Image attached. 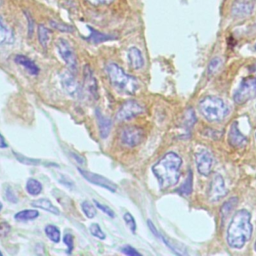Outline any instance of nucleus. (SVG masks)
Listing matches in <instances>:
<instances>
[{"mask_svg": "<svg viewBox=\"0 0 256 256\" xmlns=\"http://www.w3.org/2000/svg\"><path fill=\"white\" fill-rule=\"evenodd\" d=\"M94 204H95V206L98 208V209H100L102 212H104L106 215H108L110 218H114L115 217V213H114V211L110 208V207H108V206H106V205H103V204H101V203H99L98 201H96V200H94Z\"/></svg>", "mask_w": 256, "mask_h": 256, "instance_id": "obj_35", "label": "nucleus"}, {"mask_svg": "<svg viewBox=\"0 0 256 256\" xmlns=\"http://www.w3.org/2000/svg\"><path fill=\"white\" fill-rule=\"evenodd\" d=\"M121 252L124 253L125 255H128V256H141V254L135 249L133 248L132 246L130 245H125L121 248Z\"/></svg>", "mask_w": 256, "mask_h": 256, "instance_id": "obj_38", "label": "nucleus"}, {"mask_svg": "<svg viewBox=\"0 0 256 256\" xmlns=\"http://www.w3.org/2000/svg\"><path fill=\"white\" fill-rule=\"evenodd\" d=\"M25 189L28 194H30L32 196H37L42 192L43 187H42V184L38 180H36L34 178H30L26 182Z\"/></svg>", "mask_w": 256, "mask_h": 256, "instance_id": "obj_23", "label": "nucleus"}, {"mask_svg": "<svg viewBox=\"0 0 256 256\" xmlns=\"http://www.w3.org/2000/svg\"><path fill=\"white\" fill-rule=\"evenodd\" d=\"M192 176H193V175H192V171L189 170L188 176H187L185 182H184L183 185L177 190L179 194L184 195V196H188V195L191 193V191H192V181H193V177H192Z\"/></svg>", "mask_w": 256, "mask_h": 256, "instance_id": "obj_27", "label": "nucleus"}, {"mask_svg": "<svg viewBox=\"0 0 256 256\" xmlns=\"http://www.w3.org/2000/svg\"><path fill=\"white\" fill-rule=\"evenodd\" d=\"M59 181H60L62 184H64L65 186H67V187H71V188H72V187L74 186L73 181H72L69 177H67V176H65V175H63V174H60Z\"/></svg>", "mask_w": 256, "mask_h": 256, "instance_id": "obj_40", "label": "nucleus"}, {"mask_svg": "<svg viewBox=\"0 0 256 256\" xmlns=\"http://www.w3.org/2000/svg\"><path fill=\"white\" fill-rule=\"evenodd\" d=\"M195 163L198 172L203 176H209L214 166V157L206 149H200L195 153Z\"/></svg>", "mask_w": 256, "mask_h": 256, "instance_id": "obj_9", "label": "nucleus"}, {"mask_svg": "<svg viewBox=\"0 0 256 256\" xmlns=\"http://www.w3.org/2000/svg\"><path fill=\"white\" fill-rule=\"evenodd\" d=\"M11 230L10 225L6 221H0V237L6 236Z\"/></svg>", "mask_w": 256, "mask_h": 256, "instance_id": "obj_39", "label": "nucleus"}, {"mask_svg": "<svg viewBox=\"0 0 256 256\" xmlns=\"http://www.w3.org/2000/svg\"><path fill=\"white\" fill-rule=\"evenodd\" d=\"M123 220H124L125 224L127 225V227L130 229V231L132 233H135L136 232V221H135L134 217L129 212H126L123 215Z\"/></svg>", "mask_w": 256, "mask_h": 256, "instance_id": "obj_32", "label": "nucleus"}, {"mask_svg": "<svg viewBox=\"0 0 256 256\" xmlns=\"http://www.w3.org/2000/svg\"><path fill=\"white\" fill-rule=\"evenodd\" d=\"M0 256H2V252L1 251H0Z\"/></svg>", "mask_w": 256, "mask_h": 256, "instance_id": "obj_46", "label": "nucleus"}, {"mask_svg": "<svg viewBox=\"0 0 256 256\" xmlns=\"http://www.w3.org/2000/svg\"><path fill=\"white\" fill-rule=\"evenodd\" d=\"M96 119H97V124H98V128H99L100 137L102 139L107 138L109 133H110L111 127H112V121L110 120V118L103 115L101 113V111H99V109L96 110Z\"/></svg>", "mask_w": 256, "mask_h": 256, "instance_id": "obj_17", "label": "nucleus"}, {"mask_svg": "<svg viewBox=\"0 0 256 256\" xmlns=\"http://www.w3.org/2000/svg\"><path fill=\"white\" fill-rule=\"evenodd\" d=\"M37 37L41 46L43 48H47L50 40V30L46 26L39 24L37 27Z\"/></svg>", "mask_w": 256, "mask_h": 256, "instance_id": "obj_22", "label": "nucleus"}, {"mask_svg": "<svg viewBox=\"0 0 256 256\" xmlns=\"http://www.w3.org/2000/svg\"><path fill=\"white\" fill-rule=\"evenodd\" d=\"M129 65L132 69L139 70L144 66V57L142 52L137 47H130L127 51Z\"/></svg>", "mask_w": 256, "mask_h": 256, "instance_id": "obj_16", "label": "nucleus"}, {"mask_svg": "<svg viewBox=\"0 0 256 256\" xmlns=\"http://www.w3.org/2000/svg\"><path fill=\"white\" fill-rule=\"evenodd\" d=\"M5 197L9 202H12V203H17L18 202V197L16 196L14 190L10 186H7L5 188Z\"/></svg>", "mask_w": 256, "mask_h": 256, "instance_id": "obj_37", "label": "nucleus"}, {"mask_svg": "<svg viewBox=\"0 0 256 256\" xmlns=\"http://www.w3.org/2000/svg\"><path fill=\"white\" fill-rule=\"evenodd\" d=\"M254 249H255V251H256V242H255V245H254Z\"/></svg>", "mask_w": 256, "mask_h": 256, "instance_id": "obj_45", "label": "nucleus"}, {"mask_svg": "<svg viewBox=\"0 0 256 256\" xmlns=\"http://www.w3.org/2000/svg\"><path fill=\"white\" fill-rule=\"evenodd\" d=\"M13 41L12 32L8 28V26L4 23L2 18L0 17V45L3 43H10Z\"/></svg>", "mask_w": 256, "mask_h": 256, "instance_id": "obj_25", "label": "nucleus"}, {"mask_svg": "<svg viewBox=\"0 0 256 256\" xmlns=\"http://www.w3.org/2000/svg\"><path fill=\"white\" fill-rule=\"evenodd\" d=\"M254 10V3L251 0H235L231 6V14L235 18L250 16Z\"/></svg>", "mask_w": 256, "mask_h": 256, "instance_id": "obj_12", "label": "nucleus"}, {"mask_svg": "<svg viewBox=\"0 0 256 256\" xmlns=\"http://www.w3.org/2000/svg\"><path fill=\"white\" fill-rule=\"evenodd\" d=\"M105 72L111 85L121 93L133 95L140 87L137 78L126 73L117 63H108L105 66Z\"/></svg>", "mask_w": 256, "mask_h": 256, "instance_id": "obj_3", "label": "nucleus"}, {"mask_svg": "<svg viewBox=\"0 0 256 256\" xmlns=\"http://www.w3.org/2000/svg\"><path fill=\"white\" fill-rule=\"evenodd\" d=\"M81 209L87 218H94L97 214L96 207L87 200L81 202Z\"/></svg>", "mask_w": 256, "mask_h": 256, "instance_id": "obj_28", "label": "nucleus"}, {"mask_svg": "<svg viewBox=\"0 0 256 256\" xmlns=\"http://www.w3.org/2000/svg\"><path fill=\"white\" fill-rule=\"evenodd\" d=\"M50 25H51L54 29H56V30H58V31H60V32H71V31H73V28H72L70 25L62 24V23L56 22V21H54V20H50Z\"/></svg>", "mask_w": 256, "mask_h": 256, "instance_id": "obj_33", "label": "nucleus"}, {"mask_svg": "<svg viewBox=\"0 0 256 256\" xmlns=\"http://www.w3.org/2000/svg\"><path fill=\"white\" fill-rule=\"evenodd\" d=\"M144 111L143 107L137 102L136 100L130 99L125 101L121 107L119 108L115 118L118 121H128L140 114H142Z\"/></svg>", "mask_w": 256, "mask_h": 256, "instance_id": "obj_8", "label": "nucleus"}, {"mask_svg": "<svg viewBox=\"0 0 256 256\" xmlns=\"http://www.w3.org/2000/svg\"><path fill=\"white\" fill-rule=\"evenodd\" d=\"M24 14H25V17L27 19V23H28V37L31 38L33 36V33H34V28H35V24H34V20L33 18L31 17L30 13L27 12V11H24Z\"/></svg>", "mask_w": 256, "mask_h": 256, "instance_id": "obj_36", "label": "nucleus"}, {"mask_svg": "<svg viewBox=\"0 0 256 256\" xmlns=\"http://www.w3.org/2000/svg\"><path fill=\"white\" fill-rule=\"evenodd\" d=\"M7 147H8V144L4 139V137L2 136V134L0 133V148H7Z\"/></svg>", "mask_w": 256, "mask_h": 256, "instance_id": "obj_43", "label": "nucleus"}, {"mask_svg": "<svg viewBox=\"0 0 256 256\" xmlns=\"http://www.w3.org/2000/svg\"><path fill=\"white\" fill-rule=\"evenodd\" d=\"M63 241L67 246V252L69 254H71L73 249H74V237H73V235L71 233H66L63 237Z\"/></svg>", "mask_w": 256, "mask_h": 256, "instance_id": "obj_34", "label": "nucleus"}, {"mask_svg": "<svg viewBox=\"0 0 256 256\" xmlns=\"http://www.w3.org/2000/svg\"><path fill=\"white\" fill-rule=\"evenodd\" d=\"M253 231L251 214L245 210H238L227 228L226 240L230 247L235 249L242 248L251 238Z\"/></svg>", "mask_w": 256, "mask_h": 256, "instance_id": "obj_2", "label": "nucleus"}, {"mask_svg": "<svg viewBox=\"0 0 256 256\" xmlns=\"http://www.w3.org/2000/svg\"><path fill=\"white\" fill-rule=\"evenodd\" d=\"M14 61L18 65H21L22 67H24L28 71V73L31 75H38L40 71L38 65L33 60L26 57L25 55H20V54L16 55L14 58Z\"/></svg>", "mask_w": 256, "mask_h": 256, "instance_id": "obj_18", "label": "nucleus"}, {"mask_svg": "<svg viewBox=\"0 0 256 256\" xmlns=\"http://www.w3.org/2000/svg\"><path fill=\"white\" fill-rule=\"evenodd\" d=\"M2 208H3V205H2V203H1V202H0V211H1V210H2Z\"/></svg>", "mask_w": 256, "mask_h": 256, "instance_id": "obj_44", "label": "nucleus"}, {"mask_svg": "<svg viewBox=\"0 0 256 256\" xmlns=\"http://www.w3.org/2000/svg\"><path fill=\"white\" fill-rule=\"evenodd\" d=\"M38 216H39V212L36 209H25L17 212L14 215V219L19 222H26V221L34 220L38 218Z\"/></svg>", "mask_w": 256, "mask_h": 256, "instance_id": "obj_21", "label": "nucleus"}, {"mask_svg": "<svg viewBox=\"0 0 256 256\" xmlns=\"http://www.w3.org/2000/svg\"><path fill=\"white\" fill-rule=\"evenodd\" d=\"M14 155L15 157L17 158V160L21 163H24L26 165H40V164H43V162L39 159H33V158H28L26 156H23L21 154H18L16 152H14Z\"/></svg>", "mask_w": 256, "mask_h": 256, "instance_id": "obj_31", "label": "nucleus"}, {"mask_svg": "<svg viewBox=\"0 0 256 256\" xmlns=\"http://www.w3.org/2000/svg\"><path fill=\"white\" fill-rule=\"evenodd\" d=\"M88 29L90 31V34L88 37H85V39L91 43H100V42H104V41H107V40H111V39H114L115 37L112 36V35H109V34H105V33H102V32H99L97 30H95L94 28L88 26Z\"/></svg>", "mask_w": 256, "mask_h": 256, "instance_id": "obj_20", "label": "nucleus"}, {"mask_svg": "<svg viewBox=\"0 0 256 256\" xmlns=\"http://www.w3.org/2000/svg\"><path fill=\"white\" fill-rule=\"evenodd\" d=\"M60 78H61V84L67 93H69L73 97L79 96L80 86H79L77 80L75 79L74 73L72 71H70V70L64 71L61 74Z\"/></svg>", "mask_w": 256, "mask_h": 256, "instance_id": "obj_13", "label": "nucleus"}, {"mask_svg": "<svg viewBox=\"0 0 256 256\" xmlns=\"http://www.w3.org/2000/svg\"><path fill=\"white\" fill-rule=\"evenodd\" d=\"M113 0H87L88 3H90L93 6H101V5H108Z\"/></svg>", "mask_w": 256, "mask_h": 256, "instance_id": "obj_41", "label": "nucleus"}, {"mask_svg": "<svg viewBox=\"0 0 256 256\" xmlns=\"http://www.w3.org/2000/svg\"><path fill=\"white\" fill-rule=\"evenodd\" d=\"M256 97V75L243 78L238 89L233 95L234 102L238 105L245 104Z\"/></svg>", "mask_w": 256, "mask_h": 256, "instance_id": "obj_5", "label": "nucleus"}, {"mask_svg": "<svg viewBox=\"0 0 256 256\" xmlns=\"http://www.w3.org/2000/svg\"><path fill=\"white\" fill-rule=\"evenodd\" d=\"M78 171L79 173L83 176V178H85L88 182L94 184V185H97V186H100L104 189H107L108 191L114 193L117 191V185L112 182L111 180H109L108 178L102 176V175H99L97 173H94V172H90L88 170H85V169H82V168H78Z\"/></svg>", "mask_w": 256, "mask_h": 256, "instance_id": "obj_10", "label": "nucleus"}, {"mask_svg": "<svg viewBox=\"0 0 256 256\" xmlns=\"http://www.w3.org/2000/svg\"><path fill=\"white\" fill-rule=\"evenodd\" d=\"M56 49L58 54L62 58V60L67 65L68 69L73 73L77 72L78 70V60L76 53L72 47V45L64 38H58L56 43Z\"/></svg>", "mask_w": 256, "mask_h": 256, "instance_id": "obj_6", "label": "nucleus"}, {"mask_svg": "<svg viewBox=\"0 0 256 256\" xmlns=\"http://www.w3.org/2000/svg\"><path fill=\"white\" fill-rule=\"evenodd\" d=\"M227 194V188L225 186L224 179L222 178L221 175L215 174L209 184L208 187V199L211 202H216L221 200L224 196Z\"/></svg>", "mask_w": 256, "mask_h": 256, "instance_id": "obj_11", "label": "nucleus"}, {"mask_svg": "<svg viewBox=\"0 0 256 256\" xmlns=\"http://www.w3.org/2000/svg\"><path fill=\"white\" fill-rule=\"evenodd\" d=\"M181 165V157L177 153L170 151L152 166V172L157 178L161 190L168 189L178 183Z\"/></svg>", "mask_w": 256, "mask_h": 256, "instance_id": "obj_1", "label": "nucleus"}, {"mask_svg": "<svg viewBox=\"0 0 256 256\" xmlns=\"http://www.w3.org/2000/svg\"><path fill=\"white\" fill-rule=\"evenodd\" d=\"M31 205L35 208H40V209H43L49 213H52V214H55V215H58L60 213L59 209L53 205L51 203L50 200H48L47 198H40V199H36L34 201H32Z\"/></svg>", "mask_w": 256, "mask_h": 256, "instance_id": "obj_19", "label": "nucleus"}, {"mask_svg": "<svg viewBox=\"0 0 256 256\" xmlns=\"http://www.w3.org/2000/svg\"><path fill=\"white\" fill-rule=\"evenodd\" d=\"M255 49H256V45H255Z\"/></svg>", "mask_w": 256, "mask_h": 256, "instance_id": "obj_47", "label": "nucleus"}, {"mask_svg": "<svg viewBox=\"0 0 256 256\" xmlns=\"http://www.w3.org/2000/svg\"><path fill=\"white\" fill-rule=\"evenodd\" d=\"M83 79H84V88L89 92V94L94 99H98L99 95H98L97 80L89 65H85L83 69Z\"/></svg>", "mask_w": 256, "mask_h": 256, "instance_id": "obj_15", "label": "nucleus"}, {"mask_svg": "<svg viewBox=\"0 0 256 256\" xmlns=\"http://www.w3.org/2000/svg\"><path fill=\"white\" fill-rule=\"evenodd\" d=\"M221 64H222V61H221V59H220L219 57L213 58V59L210 61L209 65H208V69H207L208 75L211 76V75L215 74V73L219 70Z\"/></svg>", "mask_w": 256, "mask_h": 256, "instance_id": "obj_30", "label": "nucleus"}, {"mask_svg": "<svg viewBox=\"0 0 256 256\" xmlns=\"http://www.w3.org/2000/svg\"><path fill=\"white\" fill-rule=\"evenodd\" d=\"M237 202H238V199L237 197H233V198H230L229 200H227L221 207V210H220V214H221V219L222 221H225L226 217L231 213V211L236 207L237 205Z\"/></svg>", "mask_w": 256, "mask_h": 256, "instance_id": "obj_24", "label": "nucleus"}, {"mask_svg": "<svg viewBox=\"0 0 256 256\" xmlns=\"http://www.w3.org/2000/svg\"><path fill=\"white\" fill-rule=\"evenodd\" d=\"M89 231H90L92 236H94V237H96L100 240H104L106 238V235H105L104 231L101 229V227L97 223H92L89 226Z\"/></svg>", "mask_w": 256, "mask_h": 256, "instance_id": "obj_29", "label": "nucleus"}, {"mask_svg": "<svg viewBox=\"0 0 256 256\" xmlns=\"http://www.w3.org/2000/svg\"><path fill=\"white\" fill-rule=\"evenodd\" d=\"M145 133L141 127L127 126L120 133V141L127 147H135L144 139Z\"/></svg>", "mask_w": 256, "mask_h": 256, "instance_id": "obj_7", "label": "nucleus"}, {"mask_svg": "<svg viewBox=\"0 0 256 256\" xmlns=\"http://www.w3.org/2000/svg\"><path fill=\"white\" fill-rule=\"evenodd\" d=\"M228 143L236 149H240L245 147L248 144V139L244 136L243 133L240 132L238 128V123L235 121L231 124L230 130L228 133Z\"/></svg>", "mask_w": 256, "mask_h": 256, "instance_id": "obj_14", "label": "nucleus"}, {"mask_svg": "<svg viewBox=\"0 0 256 256\" xmlns=\"http://www.w3.org/2000/svg\"><path fill=\"white\" fill-rule=\"evenodd\" d=\"M147 224H148V226H149V228H150V230L153 232V234L155 235V236H157V237H160V235H159V233H158V231H157V229L155 228V226L153 225V223H152V221L151 220H148L147 221Z\"/></svg>", "mask_w": 256, "mask_h": 256, "instance_id": "obj_42", "label": "nucleus"}, {"mask_svg": "<svg viewBox=\"0 0 256 256\" xmlns=\"http://www.w3.org/2000/svg\"><path fill=\"white\" fill-rule=\"evenodd\" d=\"M202 116L209 122H218L224 119L229 112L225 102L217 96H206L199 102Z\"/></svg>", "mask_w": 256, "mask_h": 256, "instance_id": "obj_4", "label": "nucleus"}, {"mask_svg": "<svg viewBox=\"0 0 256 256\" xmlns=\"http://www.w3.org/2000/svg\"><path fill=\"white\" fill-rule=\"evenodd\" d=\"M45 234L48 237L49 240H51L54 243H58L61 238V233L58 227L52 224H48L45 226Z\"/></svg>", "mask_w": 256, "mask_h": 256, "instance_id": "obj_26", "label": "nucleus"}, {"mask_svg": "<svg viewBox=\"0 0 256 256\" xmlns=\"http://www.w3.org/2000/svg\"><path fill=\"white\" fill-rule=\"evenodd\" d=\"M255 136H256V135H255Z\"/></svg>", "mask_w": 256, "mask_h": 256, "instance_id": "obj_48", "label": "nucleus"}]
</instances>
